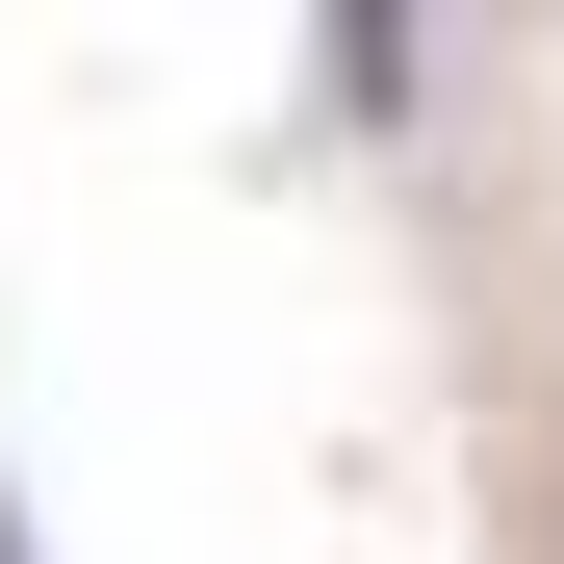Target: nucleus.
<instances>
[{
    "label": "nucleus",
    "instance_id": "nucleus-1",
    "mask_svg": "<svg viewBox=\"0 0 564 564\" xmlns=\"http://www.w3.org/2000/svg\"><path fill=\"white\" fill-rule=\"evenodd\" d=\"M0 564H26V539H0Z\"/></svg>",
    "mask_w": 564,
    "mask_h": 564
}]
</instances>
